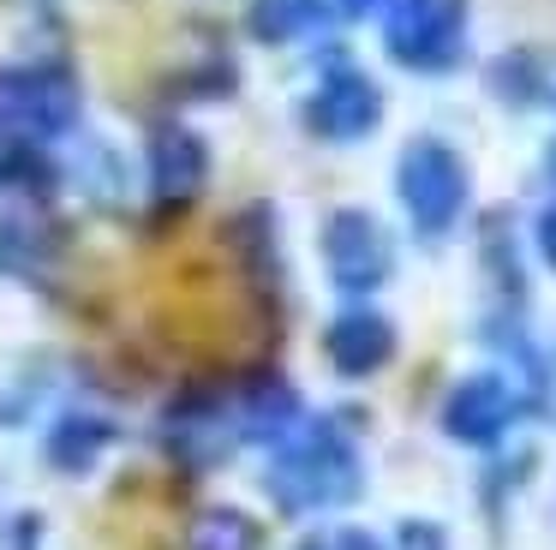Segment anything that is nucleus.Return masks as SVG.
Masks as SVG:
<instances>
[{
    "mask_svg": "<svg viewBox=\"0 0 556 550\" xmlns=\"http://www.w3.org/2000/svg\"><path fill=\"white\" fill-rule=\"evenodd\" d=\"M544 174H551V186H556V143H551V155H544Z\"/></svg>",
    "mask_w": 556,
    "mask_h": 550,
    "instance_id": "obj_19",
    "label": "nucleus"
},
{
    "mask_svg": "<svg viewBox=\"0 0 556 550\" xmlns=\"http://www.w3.org/2000/svg\"><path fill=\"white\" fill-rule=\"evenodd\" d=\"M257 545H264V533L240 509H204L186 533V550H257Z\"/></svg>",
    "mask_w": 556,
    "mask_h": 550,
    "instance_id": "obj_14",
    "label": "nucleus"
},
{
    "mask_svg": "<svg viewBox=\"0 0 556 550\" xmlns=\"http://www.w3.org/2000/svg\"><path fill=\"white\" fill-rule=\"evenodd\" d=\"M324 18H329V0H252V7H245V30L269 48L300 42V36H312Z\"/></svg>",
    "mask_w": 556,
    "mask_h": 550,
    "instance_id": "obj_13",
    "label": "nucleus"
},
{
    "mask_svg": "<svg viewBox=\"0 0 556 550\" xmlns=\"http://www.w3.org/2000/svg\"><path fill=\"white\" fill-rule=\"evenodd\" d=\"M491 90L515 108H556V48H508L491 66Z\"/></svg>",
    "mask_w": 556,
    "mask_h": 550,
    "instance_id": "obj_11",
    "label": "nucleus"
},
{
    "mask_svg": "<svg viewBox=\"0 0 556 550\" xmlns=\"http://www.w3.org/2000/svg\"><path fill=\"white\" fill-rule=\"evenodd\" d=\"M324 353L341 377H377V371L395 359V323L371 305H348L324 329Z\"/></svg>",
    "mask_w": 556,
    "mask_h": 550,
    "instance_id": "obj_8",
    "label": "nucleus"
},
{
    "mask_svg": "<svg viewBox=\"0 0 556 550\" xmlns=\"http://www.w3.org/2000/svg\"><path fill=\"white\" fill-rule=\"evenodd\" d=\"M109 442H114V425L102 413H66L61 425L49 430V466H61V473H90Z\"/></svg>",
    "mask_w": 556,
    "mask_h": 550,
    "instance_id": "obj_12",
    "label": "nucleus"
},
{
    "mask_svg": "<svg viewBox=\"0 0 556 550\" xmlns=\"http://www.w3.org/2000/svg\"><path fill=\"white\" fill-rule=\"evenodd\" d=\"M377 120H383V90L359 66H329L317 78V90L305 96V126L324 143H353L365 132H377Z\"/></svg>",
    "mask_w": 556,
    "mask_h": 550,
    "instance_id": "obj_6",
    "label": "nucleus"
},
{
    "mask_svg": "<svg viewBox=\"0 0 556 550\" xmlns=\"http://www.w3.org/2000/svg\"><path fill=\"white\" fill-rule=\"evenodd\" d=\"M210 179V150L192 126H156L150 132V191L156 203H192Z\"/></svg>",
    "mask_w": 556,
    "mask_h": 550,
    "instance_id": "obj_9",
    "label": "nucleus"
},
{
    "mask_svg": "<svg viewBox=\"0 0 556 550\" xmlns=\"http://www.w3.org/2000/svg\"><path fill=\"white\" fill-rule=\"evenodd\" d=\"M520 418V389L496 371H479V377H460L443 401V430L467 449H491V442L508 437V425Z\"/></svg>",
    "mask_w": 556,
    "mask_h": 550,
    "instance_id": "obj_7",
    "label": "nucleus"
},
{
    "mask_svg": "<svg viewBox=\"0 0 556 550\" xmlns=\"http://www.w3.org/2000/svg\"><path fill=\"white\" fill-rule=\"evenodd\" d=\"M269 497L288 514H324L348 509L365 490V461L359 442L336 425V418H300L288 437L269 442Z\"/></svg>",
    "mask_w": 556,
    "mask_h": 550,
    "instance_id": "obj_1",
    "label": "nucleus"
},
{
    "mask_svg": "<svg viewBox=\"0 0 556 550\" xmlns=\"http://www.w3.org/2000/svg\"><path fill=\"white\" fill-rule=\"evenodd\" d=\"M383 48L407 72H448L467 48V0H389Z\"/></svg>",
    "mask_w": 556,
    "mask_h": 550,
    "instance_id": "obj_4",
    "label": "nucleus"
},
{
    "mask_svg": "<svg viewBox=\"0 0 556 550\" xmlns=\"http://www.w3.org/2000/svg\"><path fill=\"white\" fill-rule=\"evenodd\" d=\"M324 270L341 293H377L395 275V246L371 210H336L324 222Z\"/></svg>",
    "mask_w": 556,
    "mask_h": 550,
    "instance_id": "obj_5",
    "label": "nucleus"
},
{
    "mask_svg": "<svg viewBox=\"0 0 556 550\" xmlns=\"http://www.w3.org/2000/svg\"><path fill=\"white\" fill-rule=\"evenodd\" d=\"M341 12H348V18H371V12H383L389 0H336Z\"/></svg>",
    "mask_w": 556,
    "mask_h": 550,
    "instance_id": "obj_18",
    "label": "nucleus"
},
{
    "mask_svg": "<svg viewBox=\"0 0 556 550\" xmlns=\"http://www.w3.org/2000/svg\"><path fill=\"white\" fill-rule=\"evenodd\" d=\"M395 550H448V533L437 521H401Z\"/></svg>",
    "mask_w": 556,
    "mask_h": 550,
    "instance_id": "obj_15",
    "label": "nucleus"
},
{
    "mask_svg": "<svg viewBox=\"0 0 556 550\" xmlns=\"http://www.w3.org/2000/svg\"><path fill=\"white\" fill-rule=\"evenodd\" d=\"M395 191H401V210H407L413 234L425 239H443L448 227L467 215V162L460 150H448L443 138H413L395 162Z\"/></svg>",
    "mask_w": 556,
    "mask_h": 550,
    "instance_id": "obj_3",
    "label": "nucleus"
},
{
    "mask_svg": "<svg viewBox=\"0 0 556 550\" xmlns=\"http://www.w3.org/2000/svg\"><path fill=\"white\" fill-rule=\"evenodd\" d=\"M532 239H539V258L556 270V203H551V210H539V227H532Z\"/></svg>",
    "mask_w": 556,
    "mask_h": 550,
    "instance_id": "obj_17",
    "label": "nucleus"
},
{
    "mask_svg": "<svg viewBox=\"0 0 556 550\" xmlns=\"http://www.w3.org/2000/svg\"><path fill=\"white\" fill-rule=\"evenodd\" d=\"M78 84L61 66H0V179L25 174L42 143L73 132Z\"/></svg>",
    "mask_w": 556,
    "mask_h": 550,
    "instance_id": "obj_2",
    "label": "nucleus"
},
{
    "mask_svg": "<svg viewBox=\"0 0 556 550\" xmlns=\"http://www.w3.org/2000/svg\"><path fill=\"white\" fill-rule=\"evenodd\" d=\"M228 407H233V430H240V437H257V442L288 437V430L305 418L300 413V395H293L281 377H252Z\"/></svg>",
    "mask_w": 556,
    "mask_h": 550,
    "instance_id": "obj_10",
    "label": "nucleus"
},
{
    "mask_svg": "<svg viewBox=\"0 0 556 550\" xmlns=\"http://www.w3.org/2000/svg\"><path fill=\"white\" fill-rule=\"evenodd\" d=\"M300 550H383L371 533H359V526H341V533H317V538H305Z\"/></svg>",
    "mask_w": 556,
    "mask_h": 550,
    "instance_id": "obj_16",
    "label": "nucleus"
}]
</instances>
